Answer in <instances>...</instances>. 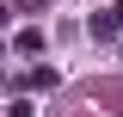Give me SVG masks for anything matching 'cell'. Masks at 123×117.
I'll list each match as a JSON object with an SVG mask.
<instances>
[{"label": "cell", "instance_id": "obj_3", "mask_svg": "<svg viewBox=\"0 0 123 117\" xmlns=\"http://www.w3.org/2000/svg\"><path fill=\"white\" fill-rule=\"evenodd\" d=\"M12 49H18V56H37V49H43V31H37V25H18L12 31Z\"/></svg>", "mask_w": 123, "mask_h": 117}, {"label": "cell", "instance_id": "obj_2", "mask_svg": "<svg viewBox=\"0 0 123 117\" xmlns=\"http://www.w3.org/2000/svg\"><path fill=\"white\" fill-rule=\"evenodd\" d=\"M55 80H62L55 68H25V74H18V86H25V92H55Z\"/></svg>", "mask_w": 123, "mask_h": 117}, {"label": "cell", "instance_id": "obj_1", "mask_svg": "<svg viewBox=\"0 0 123 117\" xmlns=\"http://www.w3.org/2000/svg\"><path fill=\"white\" fill-rule=\"evenodd\" d=\"M92 37H123V6H105V13H92Z\"/></svg>", "mask_w": 123, "mask_h": 117}]
</instances>
